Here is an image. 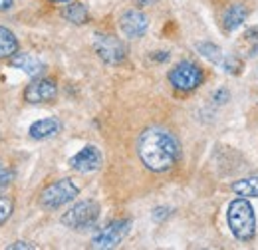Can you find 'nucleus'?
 Returning <instances> with one entry per match:
<instances>
[{
	"mask_svg": "<svg viewBox=\"0 0 258 250\" xmlns=\"http://www.w3.org/2000/svg\"><path fill=\"white\" fill-rule=\"evenodd\" d=\"M225 68H226V72H234L232 68H240V62H236V58H228L225 64Z\"/></svg>",
	"mask_w": 258,
	"mask_h": 250,
	"instance_id": "nucleus-22",
	"label": "nucleus"
},
{
	"mask_svg": "<svg viewBox=\"0 0 258 250\" xmlns=\"http://www.w3.org/2000/svg\"><path fill=\"white\" fill-rule=\"evenodd\" d=\"M147 26H149V20L139 10H127L119 18V28L127 38H141L147 32Z\"/></svg>",
	"mask_w": 258,
	"mask_h": 250,
	"instance_id": "nucleus-10",
	"label": "nucleus"
},
{
	"mask_svg": "<svg viewBox=\"0 0 258 250\" xmlns=\"http://www.w3.org/2000/svg\"><path fill=\"white\" fill-rule=\"evenodd\" d=\"M62 14H64L66 20H70L72 24H84L88 20V8L82 2H70Z\"/></svg>",
	"mask_w": 258,
	"mask_h": 250,
	"instance_id": "nucleus-15",
	"label": "nucleus"
},
{
	"mask_svg": "<svg viewBox=\"0 0 258 250\" xmlns=\"http://www.w3.org/2000/svg\"><path fill=\"white\" fill-rule=\"evenodd\" d=\"M76 197H78V187L70 179H60V181L48 185L40 193V205L44 209L54 211V209L64 207L66 203L74 201Z\"/></svg>",
	"mask_w": 258,
	"mask_h": 250,
	"instance_id": "nucleus-4",
	"label": "nucleus"
},
{
	"mask_svg": "<svg viewBox=\"0 0 258 250\" xmlns=\"http://www.w3.org/2000/svg\"><path fill=\"white\" fill-rule=\"evenodd\" d=\"M8 248H10V250H16V248H28V250H34L36 246H34V244H30V242H14V244H10Z\"/></svg>",
	"mask_w": 258,
	"mask_h": 250,
	"instance_id": "nucleus-21",
	"label": "nucleus"
},
{
	"mask_svg": "<svg viewBox=\"0 0 258 250\" xmlns=\"http://www.w3.org/2000/svg\"><path fill=\"white\" fill-rule=\"evenodd\" d=\"M12 209H14V205H12V199H10V197H4V195H0V224L8 220V217L12 215Z\"/></svg>",
	"mask_w": 258,
	"mask_h": 250,
	"instance_id": "nucleus-19",
	"label": "nucleus"
},
{
	"mask_svg": "<svg viewBox=\"0 0 258 250\" xmlns=\"http://www.w3.org/2000/svg\"><path fill=\"white\" fill-rule=\"evenodd\" d=\"M10 64L18 70H24L28 76H38V74L44 72V64L38 58H34L32 54H14L10 58Z\"/></svg>",
	"mask_w": 258,
	"mask_h": 250,
	"instance_id": "nucleus-12",
	"label": "nucleus"
},
{
	"mask_svg": "<svg viewBox=\"0 0 258 250\" xmlns=\"http://www.w3.org/2000/svg\"><path fill=\"white\" fill-rule=\"evenodd\" d=\"M228 226L238 240H252L256 234V217L246 199H234L228 205Z\"/></svg>",
	"mask_w": 258,
	"mask_h": 250,
	"instance_id": "nucleus-2",
	"label": "nucleus"
},
{
	"mask_svg": "<svg viewBox=\"0 0 258 250\" xmlns=\"http://www.w3.org/2000/svg\"><path fill=\"white\" fill-rule=\"evenodd\" d=\"M12 177H14L12 175V169L4 161H0V191H4V189L12 183Z\"/></svg>",
	"mask_w": 258,
	"mask_h": 250,
	"instance_id": "nucleus-20",
	"label": "nucleus"
},
{
	"mask_svg": "<svg viewBox=\"0 0 258 250\" xmlns=\"http://www.w3.org/2000/svg\"><path fill=\"white\" fill-rule=\"evenodd\" d=\"M129 226H131V222H129L127 219L111 220L107 226H103L96 236H94L92 246H94V248H101V250L115 248V246L125 238V234L129 232Z\"/></svg>",
	"mask_w": 258,
	"mask_h": 250,
	"instance_id": "nucleus-6",
	"label": "nucleus"
},
{
	"mask_svg": "<svg viewBox=\"0 0 258 250\" xmlns=\"http://www.w3.org/2000/svg\"><path fill=\"white\" fill-rule=\"evenodd\" d=\"M97 219H99V205L96 201H80L66 211L62 222L74 230H84V228H92Z\"/></svg>",
	"mask_w": 258,
	"mask_h": 250,
	"instance_id": "nucleus-3",
	"label": "nucleus"
},
{
	"mask_svg": "<svg viewBox=\"0 0 258 250\" xmlns=\"http://www.w3.org/2000/svg\"><path fill=\"white\" fill-rule=\"evenodd\" d=\"M60 129H62V125L56 117H46V119H40L30 125L28 133L32 139H48V137H54Z\"/></svg>",
	"mask_w": 258,
	"mask_h": 250,
	"instance_id": "nucleus-11",
	"label": "nucleus"
},
{
	"mask_svg": "<svg viewBox=\"0 0 258 250\" xmlns=\"http://www.w3.org/2000/svg\"><path fill=\"white\" fill-rule=\"evenodd\" d=\"M197 50H199L207 60H211V62H219V60H221V50H219L215 44H211V42H203V44H199Z\"/></svg>",
	"mask_w": 258,
	"mask_h": 250,
	"instance_id": "nucleus-18",
	"label": "nucleus"
},
{
	"mask_svg": "<svg viewBox=\"0 0 258 250\" xmlns=\"http://www.w3.org/2000/svg\"><path fill=\"white\" fill-rule=\"evenodd\" d=\"M56 95H58L56 82H52L48 78H38V80H34L32 84L26 88L24 99L28 103H48V101H54Z\"/></svg>",
	"mask_w": 258,
	"mask_h": 250,
	"instance_id": "nucleus-8",
	"label": "nucleus"
},
{
	"mask_svg": "<svg viewBox=\"0 0 258 250\" xmlns=\"http://www.w3.org/2000/svg\"><path fill=\"white\" fill-rule=\"evenodd\" d=\"M70 167L78 173H94L101 167V153L99 149L94 147V145H88L84 147L80 153L70 159Z\"/></svg>",
	"mask_w": 258,
	"mask_h": 250,
	"instance_id": "nucleus-9",
	"label": "nucleus"
},
{
	"mask_svg": "<svg viewBox=\"0 0 258 250\" xmlns=\"http://www.w3.org/2000/svg\"><path fill=\"white\" fill-rule=\"evenodd\" d=\"M169 82L175 90L181 92H193L201 86L203 82V72L201 68L193 62H181L177 64L171 72H169Z\"/></svg>",
	"mask_w": 258,
	"mask_h": 250,
	"instance_id": "nucleus-5",
	"label": "nucleus"
},
{
	"mask_svg": "<svg viewBox=\"0 0 258 250\" xmlns=\"http://www.w3.org/2000/svg\"><path fill=\"white\" fill-rule=\"evenodd\" d=\"M94 48H96V54L103 60L105 64H121L125 60V44L115 38V36H109V34H103V36H96V42H94Z\"/></svg>",
	"mask_w": 258,
	"mask_h": 250,
	"instance_id": "nucleus-7",
	"label": "nucleus"
},
{
	"mask_svg": "<svg viewBox=\"0 0 258 250\" xmlns=\"http://www.w3.org/2000/svg\"><path fill=\"white\" fill-rule=\"evenodd\" d=\"M137 153L141 163L149 171L163 173V171H169L179 161L181 145L171 131L163 127H149L139 135Z\"/></svg>",
	"mask_w": 258,
	"mask_h": 250,
	"instance_id": "nucleus-1",
	"label": "nucleus"
},
{
	"mask_svg": "<svg viewBox=\"0 0 258 250\" xmlns=\"http://www.w3.org/2000/svg\"><path fill=\"white\" fill-rule=\"evenodd\" d=\"M215 99H223V103H225L226 99H228V94H226L225 90H221V92H217V94H215Z\"/></svg>",
	"mask_w": 258,
	"mask_h": 250,
	"instance_id": "nucleus-24",
	"label": "nucleus"
},
{
	"mask_svg": "<svg viewBox=\"0 0 258 250\" xmlns=\"http://www.w3.org/2000/svg\"><path fill=\"white\" fill-rule=\"evenodd\" d=\"M18 52V40L12 32L4 26H0V60L12 58Z\"/></svg>",
	"mask_w": 258,
	"mask_h": 250,
	"instance_id": "nucleus-14",
	"label": "nucleus"
},
{
	"mask_svg": "<svg viewBox=\"0 0 258 250\" xmlns=\"http://www.w3.org/2000/svg\"><path fill=\"white\" fill-rule=\"evenodd\" d=\"M246 8L242 6V4H232V6H228L225 10V14H223V26H225V30L232 32L236 30L244 20H246Z\"/></svg>",
	"mask_w": 258,
	"mask_h": 250,
	"instance_id": "nucleus-13",
	"label": "nucleus"
},
{
	"mask_svg": "<svg viewBox=\"0 0 258 250\" xmlns=\"http://www.w3.org/2000/svg\"><path fill=\"white\" fill-rule=\"evenodd\" d=\"M232 191L240 197H258V177H248L232 183Z\"/></svg>",
	"mask_w": 258,
	"mask_h": 250,
	"instance_id": "nucleus-16",
	"label": "nucleus"
},
{
	"mask_svg": "<svg viewBox=\"0 0 258 250\" xmlns=\"http://www.w3.org/2000/svg\"><path fill=\"white\" fill-rule=\"evenodd\" d=\"M52 2H56V4H62V2H70V0H52Z\"/></svg>",
	"mask_w": 258,
	"mask_h": 250,
	"instance_id": "nucleus-25",
	"label": "nucleus"
},
{
	"mask_svg": "<svg viewBox=\"0 0 258 250\" xmlns=\"http://www.w3.org/2000/svg\"><path fill=\"white\" fill-rule=\"evenodd\" d=\"M12 2H14V0H0V12H2V10H8V8L12 6Z\"/></svg>",
	"mask_w": 258,
	"mask_h": 250,
	"instance_id": "nucleus-23",
	"label": "nucleus"
},
{
	"mask_svg": "<svg viewBox=\"0 0 258 250\" xmlns=\"http://www.w3.org/2000/svg\"><path fill=\"white\" fill-rule=\"evenodd\" d=\"M240 50L244 56H254L258 52V28H250L240 38Z\"/></svg>",
	"mask_w": 258,
	"mask_h": 250,
	"instance_id": "nucleus-17",
	"label": "nucleus"
}]
</instances>
